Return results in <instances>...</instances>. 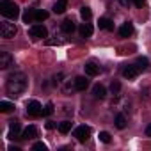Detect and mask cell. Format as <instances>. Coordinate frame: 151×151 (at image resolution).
<instances>
[{
	"mask_svg": "<svg viewBox=\"0 0 151 151\" xmlns=\"http://www.w3.org/2000/svg\"><path fill=\"white\" fill-rule=\"evenodd\" d=\"M139 71H140V69H139L135 64H132V66H124V68H123V77L128 78V80H133V78H137Z\"/></svg>",
	"mask_w": 151,
	"mask_h": 151,
	"instance_id": "7",
	"label": "cell"
},
{
	"mask_svg": "<svg viewBox=\"0 0 151 151\" xmlns=\"http://www.w3.org/2000/svg\"><path fill=\"white\" fill-rule=\"evenodd\" d=\"M34 137H37V128H36L34 124H30V126H27V128L23 130L22 139H34Z\"/></svg>",
	"mask_w": 151,
	"mask_h": 151,
	"instance_id": "13",
	"label": "cell"
},
{
	"mask_svg": "<svg viewBox=\"0 0 151 151\" xmlns=\"http://www.w3.org/2000/svg\"><path fill=\"white\" fill-rule=\"evenodd\" d=\"M73 137L77 139L78 142H86V140L91 137V128H89V126H86V124L77 126V128H75V132H73Z\"/></svg>",
	"mask_w": 151,
	"mask_h": 151,
	"instance_id": "5",
	"label": "cell"
},
{
	"mask_svg": "<svg viewBox=\"0 0 151 151\" xmlns=\"http://www.w3.org/2000/svg\"><path fill=\"white\" fill-rule=\"evenodd\" d=\"M75 29H77V25H75V22H73V20H69V18H68V20H64V22H62V30H64L66 34H71Z\"/></svg>",
	"mask_w": 151,
	"mask_h": 151,
	"instance_id": "18",
	"label": "cell"
},
{
	"mask_svg": "<svg viewBox=\"0 0 151 151\" xmlns=\"http://www.w3.org/2000/svg\"><path fill=\"white\" fill-rule=\"evenodd\" d=\"M110 91H112V94H119L121 84H119V82H112V84H110Z\"/></svg>",
	"mask_w": 151,
	"mask_h": 151,
	"instance_id": "27",
	"label": "cell"
},
{
	"mask_svg": "<svg viewBox=\"0 0 151 151\" xmlns=\"http://www.w3.org/2000/svg\"><path fill=\"white\" fill-rule=\"evenodd\" d=\"M73 82H75V89H77V91H86L89 87V80L86 77H77Z\"/></svg>",
	"mask_w": 151,
	"mask_h": 151,
	"instance_id": "10",
	"label": "cell"
},
{
	"mask_svg": "<svg viewBox=\"0 0 151 151\" xmlns=\"http://www.w3.org/2000/svg\"><path fill=\"white\" fill-rule=\"evenodd\" d=\"M144 4H146V0H133V6L135 7H142Z\"/></svg>",
	"mask_w": 151,
	"mask_h": 151,
	"instance_id": "30",
	"label": "cell"
},
{
	"mask_svg": "<svg viewBox=\"0 0 151 151\" xmlns=\"http://www.w3.org/2000/svg\"><path fill=\"white\" fill-rule=\"evenodd\" d=\"M27 86H29V78L25 77V73H13L7 78L6 89H7V93L11 96H18L22 93H25Z\"/></svg>",
	"mask_w": 151,
	"mask_h": 151,
	"instance_id": "1",
	"label": "cell"
},
{
	"mask_svg": "<svg viewBox=\"0 0 151 151\" xmlns=\"http://www.w3.org/2000/svg\"><path fill=\"white\" fill-rule=\"evenodd\" d=\"M66 7H68V2H66V0H57L55 6H53V13H55V14H62V13L66 11Z\"/></svg>",
	"mask_w": 151,
	"mask_h": 151,
	"instance_id": "17",
	"label": "cell"
},
{
	"mask_svg": "<svg viewBox=\"0 0 151 151\" xmlns=\"http://www.w3.org/2000/svg\"><path fill=\"white\" fill-rule=\"evenodd\" d=\"M27 114H29L30 117H39V116L43 114V107H41V103L36 101V100L29 101V103H27Z\"/></svg>",
	"mask_w": 151,
	"mask_h": 151,
	"instance_id": "6",
	"label": "cell"
},
{
	"mask_svg": "<svg viewBox=\"0 0 151 151\" xmlns=\"http://www.w3.org/2000/svg\"><path fill=\"white\" fill-rule=\"evenodd\" d=\"M71 126H73L71 121H62V123L59 124V132H60V133H68V132L71 130Z\"/></svg>",
	"mask_w": 151,
	"mask_h": 151,
	"instance_id": "23",
	"label": "cell"
},
{
	"mask_svg": "<svg viewBox=\"0 0 151 151\" xmlns=\"http://www.w3.org/2000/svg\"><path fill=\"white\" fill-rule=\"evenodd\" d=\"M18 34V29L14 23L4 20V22H0V36H2L4 39H13L14 36Z\"/></svg>",
	"mask_w": 151,
	"mask_h": 151,
	"instance_id": "3",
	"label": "cell"
},
{
	"mask_svg": "<svg viewBox=\"0 0 151 151\" xmlns=\"http://www.w3.org/2000/svg\"><path fill=\"white\" fill-rule=\"evenodd\" d=\"M98 25H100V29H103V30H114V23H112L109 18H100Z\"/></svg>",
	"mask_w": 151,
	"mask_h": 151,
	"instance_id": "19",
	"label": "cell"
},
{
	"mask_svg": "<svg viewBox=\"0 0 151 151\" xmlns=\"http://www.w3.org/2000/svg\"><path fill=\"white\" fill-rule=\"evenodd\" d=\"M48 18V13L46 11H43V9H36V22L39 23V22H45Z\"/></svg>",
	"mask_w": 151,
	"mask_h": 151,
	"instance_id": "24",
	"label": "cell"
},
{
	"mask_svg": "<svg viewBox=\"0 0 151 151\" xmlns=\"http://www.w3.org/2000/svg\"><path fill=\"white\" fill-rule=\"evenodd\" d=\"M132 34H133V25H132L130 22L123 23L121 29H119V36H121V37H130Z\"/></svg>",
	"mask_w": 151,
	"mask_h": 151,
	"instance_id": "11",
	"label": "cell"
},
{
	"mask_svg": "<svg viewBox=\"0 0 151 151\" xmlns=\"http://www.w3.org/2000/svg\"><path fill=\"white\" fill-rule=\"evenodd\" d=\"M29 34H30V37H32V39H45V37L48 36V30H46V27H45V25L36 23V25H32V27L29 29Z\"/></svg>",
	"mask_w": 151,
	"mask_h": 151,
	"instance_id": "4",
	"label": "cell"
},
{
	"mask_svg": "<svg viewBox=\"0 0 151 151\" xmlns=\"http://www.w3.org/2000/svg\"><path fill=\"white\" fill-rule=\"evenodd\" d=\"M80 16H82V18H84L86 22H87V20H91L93 13H91V9H89V7H86V6H84V7L80 9Z\"/></svg>",
	"mask_w": 151,
	"mask_h": 151,
	"instance_id": "25",
	"label": "cell"
},
{
	"mask_svg": "<svg viewBox=\"0 0 151 151\" xmlns=\"http://www.w3.org/2000/svg\"><path fill=\"white\" fill-rule=\"evenodd\" d=\"M93 96H94L96 100H103V98L107 96V89H105L101 84H96V86L93 87Z\"/></svg>",
	"mask_w": 151,
	"mask_h": 151,
	"instance_id": "12",
	"label": "cell"
},
{
	"mask_svg": "<svg viewBox=\"0 0 151 151\" xmlns=\"http://www.w3.org/2000/svg\"><path fill=\"white\" fill-rule=\"evenodd\" d=\"M146 135H147V137H151V124L146 128Z\"/></svg>",
	"mask_w": 151,
	"mask_h": 151,
	"instance_id": "33",
	"label": "cell"
},
{
	"mask_svg": "<svg viewBox=\"0 0 151 151\" xmlns=\"http://www.w3.org/2000/svg\"><path fill=\"white\" fill-rule=\"evenodd\" d=\"M100 140H101V142H105V144H109V142H110V133L101 132V133H100Z\"/></svg>",
	"mask_w": 151,
	"mask_h": 151,
	"instance_id": "28",
	"label": "cell"
},
{
	"mask_svg": "<svg viewBox=\"0 0 151 151\" xmlns=\"http://www.w3.org/2000/svg\"><path fill=\"white\" fill-rule=\"evenodd\" d=\"M32 147H34L36 151H46V149H48V147H46V144H43V142H36Z\"/></svg>",
	"mask_w": 151,
	"mask_h": 151,
	"instance_id": "29",
	"label": "cell"
},
{
	"mask_svg": "<svg viewBox=\"0 0 151 151\" xmlns=\"http://www.w3.org/2000/svg\"><path fill=\"white\" fill-rule=\"evenodd\" d=\"M23 22H25L27 25L32 23V22H36V9H32V7L25 9V13H23Z\"/></svg>",
	"mask_w": 151,
	"mask_h": 151,
	"instance_id": "14",
	"label": "cell"
},
{
	"mask_svg": "<svg viewBox=\"0 0 151 151\" xmlns=\"http://www.w3.org/2000/svg\"><path fill=\"white\" fill-rule=\"evenodd\" d=\"M20 133V123L18 121H9V137L14 139Z\"/></svg>",
	"mask_w": 151,
	"mask_h": 151,
	"instance_id": "16",
	"label": "cell"
},
{
	"mask_svg": "<svg viewBox=\"0 0 151 151\" xmlns=\"http://www.w3.org/2000/svg\"><path fill=\"white\" fill-rule=\"evenodd\" d=\"M126 124H128V123H126V117H124L123 114H117V116H116V126H117L119 130H123V128H126Z\"/></svg>",
	"mask_w": 151,
	"mask_h": 151,
	"instance_id": "21",
	"label": "cell"
},
{
	"mask_svg": "<svg viewBox=\"0 0 151 151\" xmlns=\"http://www.w3.org/2000/svg\"><path fill=\"white\" fill-rule=\"evenodd\" d=\"M53 114V103H46L43 109V116H52Z\"/></svg>",
	"mask_w": 151,
	"mask_h": 151,
	"instance_id": "26",
	"label": "cell"
},
{
	"mask_svg": "<svg viewBox=\"0 0 151 151\" xmlns=\"http://www.w3.org/2000/svg\"><path fill=\"white\" fill-rule=\"evenodd\" d=\"M78 32H80L82 37H91L93 36V25L91 23H82L80 29H78Z\"/></svg>",
	"mask_w": 151,
	"mask_h": 151,
	"instance_id": "15",
	"label": "cell"
},
{
	"mask_svg": "<svg viewBox=\"0 0 151 151\" xmlns=\"http://www.w3.org/2000/svg\"><path fill=\"white\" fill-rule=\"evenodd\" d=\"M9 66H13V57L9 52H2L0 53V69H7Z\"/></svg>",
	"mask_w": 151,
	"mask_h": 151,
	"instance_id": "8",
	"label": "cell"
},
{
	"mask_svg": "<svg viewBox=\"0 0 151 151\" xmlns=\"http://www.w3.org/2000/svg\"><path fill=\"white\" fill-rule=\"evenodd\" d=\"M135 66H137L139 69H147V68H149V60H147L146 57H139L137 62H135Z\"/></svg>",
	"mask_w": 151,
	"mask_h": 151,
	"instance_id": "22",
	"label": "cell"
},
{
	"mask_svg": "<svg viewBox=\"0 0 151 151\" xmlns=\"http://www.w3.org/2000/svg\"><path fill=\"white\" fill-rule=\"evenodd\" d=\"M46 128H48V130H52V128H55V123H52V121H50V123H46Z\"/></svg>",
	"mask_w": 151,
	"mask_h": 151,
	"instance_id": "32",
	"label": "cell"
},
{
	"mask_svg": "<svg viewBox=\"0 0 151 151\" xmlns=\"http://www.w3.org/2000/svg\"><path fill=\"white\" fill-rule=\"evenodd\" d=\"M0 13H2V16H6L9 20H16L20 16V7L13 0H0Z\"/></svg>",
	"mask_w": 151,
	"mask_h": 151,
	"instance_id": "2",
	"label": "cell"
},
{
	"mask_svg": "<svg viewBox=\"0 0 151 151\" xmlns=\"http://www.w3.org/2000/svg\"><path fill=\"white\" fill-rule=\"evenodd\" d=\"M13 110H14V105L11 101H0V112L7 114V112H13Z\"/></svg>",
	"mask_w": 151,
	"mask_h": 151,
	"instance_id": "20",
	"label": "cell"
},
{
	"mask_svg": "<svg viewBox=\"0 0 151 151\" xmlns=\"http://www.w3.org/2000/svg\"><path fill=\"white\" fill-rule=\"evenodd\" d=\"M119 2H121L123 6H130V4H133V0H119Z\"/></svg>",
	"mask_w": 151,
	"mask_h": 151,
	"instance_id": "31",
	"label": "cell"
},
{
	"mask_svg": "<svg viewBox=\"0 0 151 151\" xmlns=\"http://www.w3.org/2000/svg\"><path fill=\"white\" fill-rule=\"evenodd\" d=\"M84 69H86V75H89V77H96V75H100V66L98 64H94V62H87L86 66H84Z\"/></svg>",
	"mask_w": 151,
	"mask_h": 151,
	"instance_id": "9",
	"label": "cell"
}]
</instances>
